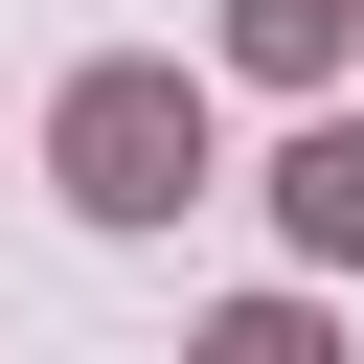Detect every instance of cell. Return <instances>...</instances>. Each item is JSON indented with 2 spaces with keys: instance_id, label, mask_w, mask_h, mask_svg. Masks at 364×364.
I'll return each instance as SVG.
<instances>
[{
  "instance_id": "6da1fadb",
  "label": "cell",
  "mask_w": 364,
  "mask_h": 364,
  "mask_svg": "<svg viewBox=\"0 0 364 364\" xmlns=\"http://www.w3.org/2000/svg\"><path fill=\"white\" fill-rule=\"evenodd\" d=\"M46 182H68L91 228H182V205H205V68H159V46L68 68V91H46Z\"/></svg>"
},
{
  "instance_id": "7a4b0ae2",
  "label": "cell",
  "mask_w": 364,
  "mask_h": 364,
  "mask_svg": "<svg viewBox=\"0 0 364 364\" xmlns=\"http://www.w3.org/2000/svg\"><path fill=\"white\" fill-rule=\"evenodd\" d=\"M273 228H296L318 273H364V114H296V159H273Z\"/></svg>"
},
{
  "instance_id": "277c9868",
  "label": "cell",
  "mask_w": 364,
  "mask_h": 364,
  "mask_svg": "<svg viewBox=\"0 0 364 364\" xmlns=\"http://www.w3.org/2000/svg\"><path fill=\"white\" fill-rule=\"evenodd\" d=\"M182 364H341V318H318V296H228Z\"/></svg>"
},
{
  "instance_id": "3957f363",
  "label": "cell",
  "mask_w": 364,
  "mask_h": 364,
  "mask_svg": "<svg viewBox=\"0 0 364 364\" xmlns=\"http://www.w3.org/2000/svg\"><path fill=\"white\" fill-rule=\"evenodd\" d=\"M341 46H364V0H228V68H273V91H341Z\"/></svg>"
}]
</instances>
